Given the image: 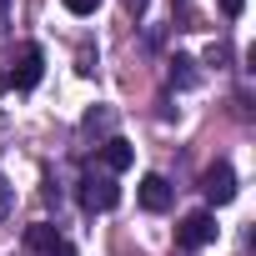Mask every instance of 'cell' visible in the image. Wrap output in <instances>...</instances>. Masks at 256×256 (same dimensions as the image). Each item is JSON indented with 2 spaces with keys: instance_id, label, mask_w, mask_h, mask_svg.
I'll use <instances>...</instances> for the list:
<instances>
[{
  "instance_id": "30bf717a",
  "label": "cell",
  "mask_w": 256,
  "mask_h": 256,
  "mask_svg": "<svg viewBox=\"0 0 256 256\" xmlns=\"http://www.w3.org/2000/svg\"><path fill=\"white\" fill-rule=\"evenodd\" d=\"M60 6H66L70 16H96V10H100V0H60Z\"/></svg>"
},
{
  "instance_id": "5b68a950",
  "label": "cell",
  "mask_w": 256,
  "mask_h": 256,
  "mask_svg": "<svg viewBox=\"0 0 256 256\" xmlns=\"http://www.w3.org/2000/svg\"><path fill=\"white\" fill-rule=\"evenodd\" d=\"M131 161H136V146H131V141L110 136V141L100 146V171H106V176H120V171L131 166Z\"/></svg>"
},
{
  "instance_id": "52a82bcc",
  "label": "cell",
  "mask_w": 256,
  "mask_h": 256,
  "mask_svg": "<svg viewBox=\"0 0 256 256\" xmlns=\"http://www.w3.org/2000/svg\"><path fill=\"white\" fill-rule=\"evenodd\" d=\"M196 80H201V76H196V60H191V56H176V60H171V86H176V90H191Z\"/></svg>"
},
{
  "instance_id": "ba28073f",
  "label": "cell",
  "mask_w": 256,
  "mask_h": 256,
  "mask_svg": "<svg viewBox=\"0 0 256 256\" xmlns=\"http://www.w3.org/2000/svg\"><path fill=\"white\" fill-rule=\"evenodd\" d=\"M110 120H116V116L100 106V110H90V116H86V131H110Z\"/></svg>"
},
{
  "instance_id": "8992f818",
  "label": "cell",
  "mask_w": 256,
  "mask_h": 256,
  "mask_svg": "<svg viewBox=\"0 0 256 256\" xmlns=\"http://www.w3.org/2000/svg\"><path fill=\"white\" fill-rule=\"evenodd\" d=\"M141 206H146V211H156V216H161V211H171V181L151 171V176L141 181Z\"/></svg>"
},
{
  "instance_id": "3957f363",
  "label": "cell",
  "mask_w": 256,
  "mask_h": 256,
  "mask_svg": "<svg viewBox=\"0 0 256 256\" xmlns=\"http://www.w3.org/2000/svg\"><path fill=\"white\" fill-rule=\"evenodd\" d=\"M211 241H216V216H211V211L181 216V226H176V246H181V251H201V246H211Z\"/></svg>"
},
{
  "instance_id": "7a4b0ae2",
  "label": "cell",
  "mask_w": 256,
  "mask_h": 256,
  "mask_svg": "<svg viewBox=\"0 0 256 256\" xmlns=\"http://www.w3.org/2000/svg\"><path fill=\"white\" fill-rule=\"evenodd\" d=\"M40 76H46V50H40L36 40H26L20 56H16V66H10V86H16V90H36Z\"/></svg>"
},
{
  "instance_id": "4fadbf2b",
  "label": "cell",
  "mask_w": 256,
  "mask_h": 256,
  "mask_svg": "<svg viewBox=\"0 0 256 256\" xmlns=\"http://www.w3.org/2000/svg\"><path fill=\"white\" fill-rule=\"evenodd\" d=\"M126 10H136V16H141V10H146V0H126Z\"/></svg>"
},
{
  "instance_id": "9c48e42d",
  "label": "cell",
  "mask_w": 256,
  "mask_h": 256,
  "mask_svg": "<svg viewBox=\"0 0 256 256\" xmlns=\"http://www.w3.org/2000/svg\"><path fill=\"white\" fill-rule=\"evenodd\" d=\"M36 256H76V246H70L66 236H56V241H50V246H40Z\"/></svg>"
},
{
  "instance_id": "8fae6325",
  "label": "cell",
  "mask_w": 256,
  "mask_h": 256,
  "mask_svg": "<svg viewBox=\"0 0 256 256\" xmlns=\"http://www.w3.org/2000/svg\"><path fill=\"white\" fill-rule=\"evenodd\" d=\"M10 206H16V191L6 186V176H0V221H6V216H10Z\"/></svg>"
},
{
  "instance_id": "7c38bea8",
  "label": "cell",
  "mask_w": 256,
  "mask_h": 256,
  "mask_svg": "<svg viewBox=\"0 0 256 256\" xmlns=\"http://www.w3.org/2000/svg\"><path fill=\"white\" fill-rule=\"evenodd\" d=\"M241 6H246V0H221V16H231V20H236V16H241Z\"/></svg>"
},
{
  "instance_id": "5bb4252c",
  "label": "cell",
  "mask_w": 256,
  "mask_h": 256,
  "mask_svg": "<svg viewBox=\"0 0 256 256\" xmlns=\"http://www.w3.org/2000/svg\"><path fill=\"white\" fill-rule=\"evenodd\" d=\"M0 6H6V0H0Z\"/></svg>"
},
{
  "instance_id": "6da1fadb",
  "label": "cell",
  "mask_w": 256,
  "mask_h": 256,
  "mask_svg": "<svg viewBox=\"0 0 256 256\" xmlns=\"http://www.w3.org/2000/svg\"><path fill=\"white\" fill-rule=\"evenodd\" d=\"M116 201H120L116 176H106V171H86L80 176V206L86 211H116Z\"/></svg>"
},
{
  "instance_id": "277c9868",
  "label": "cell",
  "mask_w": 256,
  "mask_h": 256,
  "mask_svg": "<svg viewBox=\"0 0 256 256\" xmlns=\"http://www.w3.org/2000/svg\"><path fill=\"white\" fill-rule=\"evenodd\" d=\"M201 191H206V201H211V206H226V201H236V171H231L226 161L206 166V176H201Z\"/></svg>"
}]
</instances>
